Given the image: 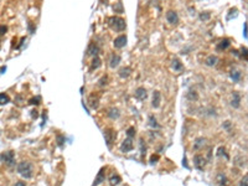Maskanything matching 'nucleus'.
<instances>
[{
    "label": "nucleus",
    "instance_id": "nucleus-1",
    "mask_svg": "<svg viewBox=\"0 0 248 186\" xmlns=\"http://www.w3.org/2000/svg\"><path fill=\"white\" fill-rule=\"evenodd\" d=\"M108 26L115 32H122L127 29V24L125 20L119 18V16H111L108 19Z\"/></svg>",
    "mask_w": 248,
    "mask_h": 186
},
{
    "label": "nucleus",
    "instance_id": "nucleus-2",
    "mask_svg": "<svg viewBox=\"0 0 248 186\" xmlns=\"http://www.w3.org/2000/svg\"><path fill=\"white\" fill-rule=\"evenodd\" d=\"M18 173L24 179H31L32 177V165L29 161H21L18 165Z\"/></svg>",
    "mask_w": 248,
    "mask_h": 186
},
{
    "label": "nucleus",
    "instance_id": "nucleus-3",
    "mask_svg": "<svg viewBox=\"0 0 248 186\" xmlns=\"http://www.w3.org/2000/svg\"><path fill=\"white\" fill-rule=\"evenodd\" d=\"M0 160L6 164V165H9V166H13L14 163H15V154H14V151H5V153H3L1 155H0Z\"/></svg>",
    "mask_w": 248,
    "mask_h": 186
},
{
    "label": "nucleus",
    "instance_id": "nucleus-4",
    "mask_svg": "<svg viewBox=\"0 0 248 186\" xmlns=\"http://www.w3.org/2000/svg\"><path fill=\"white\" fill-rule=\"evenodd\" d=\"M103 137H104V140H105V143H107V147L108 148H111V145H112V143L114 141V139H115V132L113 130V129H104L103 130Z\"/></svg>",
    "mask_w": 248,
    "mask_h": 186
},
{
    "label": "nucleus",
    "instance_id": "nucleus-5",
    "mask_svg": "<svg viewBox=\"0 0 248 186\" xmlns=\"http://www.w3.org/2000/svg\"><path fill=\"white\" fill-rule=\"evenodd\" d=\"M133 148H134V144H133L131 138H127L120 145V150L123 151V153H129V151L133 150Z\"/></svg>",
    "mask_w": 248,
    "mask_h": 186
},
{
    "label": "nucleus",
    "instance_id": "nucleus-6",
    "mask_svg": "<svg viewBox=\"0 0 248 186\" xmlns=\"http://www.w3.org/2000/svg\"><path fill=\"white\" fill-rule=\"evenodd\" d=\"M194 165L197 170H203V167L206 165V159L202 155H195L194 158Z\"/></svg>",
    "mask_w": 248,
    "mask_h": 186
},
{
    "label": "nucleus",
    "instance_id": "nucleus-7",
    "mask_svg": "<svg viewBox=\"0 0 248 186\" xmlns=\"http://www.w3.org/2000/svg\"><path fill=\"white\" fill-rule=\"evenodd\" d=\"M127 36L125 35H120V36H118V37H115L114 39V41H113V45H114V47L115 48H123L124 46L127 45Z\"/></svg>",
    "mask_w": 248,
    "mask_h": 186
},
{
    "label": "nucleus",
    "instance_id": "nucleus-8",
    "mask_svg": "<svg viewBox=\"0 0 248 186\" xmlns=\"http://www.w3.org/2000/svg\"><path fill=\"white\" fill-rule=\"evenodd\" d=\"M166 20H168V22L171 24V25H176V24L179 22V16H177L176 11H172V10L168 11V13H166Z\"/></svg>",
    "mask_w": 248,
    "mask_h": 186
},
{
    "label": "nucleus",
    "instance_id": "nucleus-9",
    "mask_svg": "<svg viewBox=\"0 0 248 186\" xmlns=\"http://www.w3.org/2000/svg\"><path fill=\"white\" fill-rule=\"evenodd\" d=\"M160 102H161V94L159 91H155L153 93V100H151V106L154 108H159L160 107Z\"/></svg>",
    "mask_w": 248,
    "mask_h": 186
},
{
    "label": "nucleus",
    "instance_id": "nucleus-10",
    "mask_svg": "<svg viewBox=\"0 0 248 186\" xmlns=\"http://www.w3.org/2000/svg\"><path fill=\"white\" fill-rule=\"evenodd\" d=\"M99 54V47L94 42H91L88 48H87V55H92V56H98Z\"/></svg>",
    "mask_w": 248,
    "mask_h": 186
},
{
    "label": "nucleus",
    "instance_id": "nucleus-11",
    "mask_svg": "<svg viewBox=\"0 0 248 186\" xmlns=\"http://www.w3.org/2000/svg\"><path fill=\"white\" fill-rule=\"evenodd\" d=\"M239 104H241V96H239L238 92H233L232 100H231V106H232L233 108H239Z\"/></svg>",
    "mask_w": 248,
    "mask_h": 186
},
{
    "label": "nucleus",
    "instance_id": "nucleus-12",
    "mask_svg": "<svg viewBox=\"0 0 248 186\" xmlns=\"http://www.w3.org/2000/svg\"><path fill=\"white\" fill-rule=\"evenodd\" d=\"M135 97H137L138 99H140V100L146 99V97H148V94H146V89H145L144 87H139V88H137V89H135Z\"/></svg>",
    "mask_w": 248,
    "mask_h": 186
},
{
    "label": "nucleus",
    "instance_id": "nucleus-13",
    "mask_svg": "<svg viewBox=\"0 0 248 186\" xmlns=\"http://www.w3.org/2000/svg\"><path fill=\"white\" fill-rule=\"evenodd\" d=\"M216 181H217V186H227V177L223 173H220L217 174V177H216Z\"/></svg>",
    "mask_w": 248,
    "mask_h": 186
},
{
    "label": "nucleus",
    "instance_id": "nucleus-14",
    "mask_svg": "<svg viewBox=\"0 0 248 186\" xmlns=\"http://www.w3.org/2000/svg\"><path fill=\"white\" fill-rule=\"evenodd\" d=\"M206 145V138H197L196 140H195V143H194V149L195 150H200V149H202L203 147Z\"/></svg>",
    "mask_w": 248,
    "mask_h": 186
},
{
    "label": "nucleus",
    "instance_id": "nucleus-15",
    "mask_svg": "<svg viewBox=\"0 0 248 186\" xmlns=\"http://www.w3.org/2000/svg\"><path fill=\"white\" fill-rule=\"evenodd\" d=\"M104 169H101L99 170V173H98V175H97V177L94 179V182H93V185L92 186H98L99 184H102L103 181H104Z\"/></svg>",
    "mask_w": 248,
    "mask_h": 186
},
{
    "label": "nucleus",
    "instance_id": "nucleus-16",
    "mask_svg": "<svg viewBox=\"0 0 248 186\" xmlns=\"http://www.w3.org/2000/svg\"><path fill=\"white\" fill-rule=\"evenodd\" d=\"M171 67H172V70H174V71H177V72L183 71V68H184L183 63H181V61L177 60V58H174V60L171 61Z\"/></svg>",
    "mask_w": 248,
    "mask_h": 186
},
{
    "label": "nucleus",
    "instance_id": "nucleus-17",
    "mask_svg": "<svg viewBox=\"0 0 248 186\" xmlns=\"http://www.w3.org/2000/svg\"><path fill=\"white\" fill-rule=\"evenodd\" d=\"M118 73H119L120 78H128L130 76V73H131V68H130V67H123V68L119 70Z\"/></svg>",
    "mask_w": 248,
    "mask_h": 186
},
{
    "label": "nucleus",
    "instance_id": "nucleus-18",
    "mask_svg": "<svg viewBox=\"0 0 248 186\" xmlns=\"http://www.w3.org/2000/svg\"><path fill=\"white\" fill-rule=\"evenodd\" d=\"M120 63V56L119 55H112L111 57V61H109V66L112 67V68H114V67H117L118 65Z\"/></svg>",
    "mask_w": 248,
    "mask_h": 186
},
{
    "label": "nucleus",
    "instance_id": "nucleus-19",
    "mask_svg": "<svg viewBox=\"0 0 248 186\" xmlns=\"http://www.w3.org/2000/svg\"><path fill=\"white\" fill-rule=\"evenodd\" d=\"M108 117L111 118V119H118V118L120 117L119 109L118 108H111L108 111Z\"/></svg>",
    "mask_w": 248,
    "mask_h": 186
},
{
    "label": "nucleus",
    "instance_id": "nucleus-20",
    "mask_svg": "<svg viewBox=\"0 0 248 186\" xmlns=\"http://www.w3.org/2000/svg\"><path fill=\"white\" fill-rule=\"evenodd\" d=\"M217 61H218V58H217L216 56L211 55V56H209L207 58H206L205 63H206V66H209V67H212V66H215V65L217 63Z\"/></svg>",
    "mask_w": 248,
    "mask_h": 186
},
{
    "label": "nucleus",
    "instance_id": "nucleus-21",
    "mask_svg": "<svg viewBox=\"0 0 248 186\" xmlns=\"http://www.w3.org/2000/svg\"><path fill=\"white\" fill-rule=\"evenodd\" d=\"M102 65V61H101V58H99L98 56H94L93 57V61H92V65H91V70H97Z\"/></svg>",
    "mask_w": 248,
    "mask_h": 186
},
{
    "label": "nucleus",
    "instance_id": "nucleus-22",
    "mask_svg": "<svg viewBox=\"0 0 248 186\" xmlns=\"http://www.w3.org/2000/svg\"><path fill=\"white\" fill-rule=\"evenodd\" d=\"M228 46H229V40L225 39V40H222L220 44L217 45V50H218V51H222V50H226Z\"/></svg>",
    "mask_w": 248,
    "mask_h": 186
},
{
    "label": "nucleus",
    "instance_id": "nucleus-23",
    "mask_svg": "<svg viewBox=\"0 0 248 186\" xmlns=\"http://www.w3.org/2000/svg\"><path fill=\"white\" fill-rule=\"evenodd\" d=\"M241 72H239L238 70H232L231 71V78H232L235 82H238L239 80H241Z\"/></svg>",
    "mask_w": 248,
    "mask_h": 186
},
{
    "label": "nucleus",
    "instance_id": "nucleus-24",
    "mask_svg": "<svg viewBox=\"0 0 248 186\" xmlns=\"http://www.w3.org/2000/svg\"><path fill=\"white\" fill-rule=\"evenodd\" d=\"M88 102H89V106H91V107L96 109V108L98 107V96H91Z\"/></svg>",
    "mask_w": 248,
    "mask_h": 186
},
{
    "label": "nucleus",
    "instance_id": "nucleus-25",
    "mask_svg": "<svg viewBox=\"0 0 248 186\" xmlns=\"http://www.w3.org/2000/svg\"><path fill=\"white\" fill-rule=\"evenodd\" d=\"M120 181H122V179H120V176H119V175H112V176L109 177V182H111V185H113V186L118 185Z\"/></svg>",
    "mask_w": 248,
    "mask_h": 186
},
{
    "label": "nucleus",
    "instance_id": "nucleus-26",
    "mask_svg": "<svg viewBox=\"0 0 248 186\" xmlns=\"http://www.w3.org/2000/svg\"><path fill=\"white\" fill-rule=\"evenodd\" d=\"M9 96L5 94V93H0V106H3V104H6V103H9Z\"/></svg>",
    "mask_w": 248,
    "mask_h": 186
},
{
    "label": "nucleus",
    "instance_id": "nucleus-27",
    "mask_svg": "<svg viewBox=\"0 0 248 186\" xmlns=\"http://www.w3.org/2000/svg\"><path fill=\"white\" fill-rule=\"evenodd\" d=\"M149 125L151 126V128H159V124L156 123V119H155V117L150 115L149 117Z\"/></svg>",
    "mask_w": 248,
    "mask_h": 186
},
{
    "label": "nucleus",
    "instance_id": "nucleus-28",
    "mask_svg": "<svg viewBox=\"0 0 248 186\" xmlns=\"http://www.w3.org/2000/svg\"><path fill=\"white\" fill-rule=\"evenodd\" d=\"M217 156H225L226 159H228V155L226 154V149L223 148V147H220L217 149Z\"/></svg>",
    "mask_w": 248,
    "mask_h": 186
},
{
    "label": "nucleus",
    "instance_id": "nucleus-29",
    "mask_svg": "<svg viewBox=\"0 0 248 186\" xmlns=\"http://www.w3.org/2000/svg\"><path fill=\"white\" fill-rule=\"evenodd\" d=\"M187 98H189L190 100H196V99L198 98V96H197V93H196L195 91H190V92L187 93Z\"/></svg>",
    "mask_w": 248,
    "mask_h": 186
},
{
    "label": "nucleus",
    "instance_id": "nucleus-30",
    "mask_svg": "<svg viewBox=\"0 0 248 186\" xmlns=\"http://www.w3.org/2000/svg\"><path fill=\"white\" fill-rule=\"evenodd\" d=\"M135 135V129H134V126H130V128L127 129V137L128 138H133Z\"/></svg>",
    "mask_w": 248,
    "mask_h": 186
},
{
    "label": "nucleus",
    "instance_id": "nucleus-31",
    "mask_svg": "<svg viewBox=\"0 0 248 186\" xmlns=\"http://www.w3.org/2000/svg\"><path fill=\"white\" fill-rule=\"evenodd\" d=\"M210 18H211L210 13H201V14H200V19H201L202 21H206V20H209Z\"/></svg>",
    "mask_w": 248,
    "mask_h": 186
},
{
    "label": "nucleus",
    "instance_id": "nucleus-32",
    "mask_svg": "<svg viewBox=\"0 0 248 186\" xmlns=\"http://www.w3.org/2000/svg\"><path fill=\"white\" fill-rule=\"evenodd\" d=\"M239 186H248V174L242 177L241 182H239Z\"/></svg>",
    "mask_w": 248,
    "mask_h": 186
},
{
    "label": "nucleus",
    "instance_id": "nucleus-33",
    "mask_svg": "<svg viewBox=\"0 0 248 186\" xmlns=\"http://www.w3.org/2000/svg\"><path fill=\"white\" fill-rule=\"evenodd\" d=\"M113 9H114L115 13H122V11H123V9H122V4H120V3H118L115 6H113Z\"/></svg>",
    "mask_w": 248,
    "mask_h": 186
},
{
    "label": "nucleus",
    "instance_id": "nucleus-34",
    "mask_svg": "<svg viewBox=\"0 0 248 186\" xmlns=\"http://www.w3.org/2000/svg\"><path fill=\"white\" fill-rule=\"evenodd\" d=\"M6 31H7V28L5 26V25H1V26H0V37H1Z\"/></svg>",
    "mask_w": 248,
    "mask_h": 186
},
{
    "label": "nucleus",
    "instance_id": "nucleus-35",
    "mask_svg": "<svg viewBox=\"0 0 248 186\" xmlns=\"http://www.w3.org/2000/svg\"><path fill=\"white\" fill-rule=\"evenodd\" d=\"M158 160H159V155H156V154H155V155H151V158H150V163H151V164H155L156 161H158Z\"/></svg>",
    "mask_w": 248,
    "mask_h": 186
},
{
    "label": "nucleus",
    "instance_id": "nucleus-36",
    "mask_svg": "<svg viewBox=\"0 0 248 186\" xmlns=\"http://www.w3.org/2000/svg\"><path fill=\"white\" fill-rule=\"evenodd\" d=\"M242 56H244V58H247L248 60V48H246V47H242Z\"/></svg>",
    "mask_w": 248,
    "mask_h": 186
},
{
    "label": "nucleus",
    "instance_id": "nucleus-37",
    "mask_svg": "<svg viewBox=\"0 0 248 186\" xmlns=\"http://www.w3.org/2000/svg\"><path fill=\"white\" fill-rule=\"evenodd\" d=\"M107 80H108V78H107V76H105V77H103L101 81H99V84H101V86H105V84H107Z\"/></svg>",
    "mask_w": 248,
    "mask_h": 186
},
{
    "label": "nucleus",
    "instance_id": "nucleus-38",
    "mask_svg": "<svg viewBox=\"0 0 248 186\" xmlns=\"http://www.w3.org/2000/svg\"><path fill=\"white\" fill-rule=\"evenodd\" d=\"M57 140H59V145H62L63 144V138L61 137V135H59V137H57Z\"/></svg>",
    "mask_w": 248,
    "mask_h": 186
},
{
    "label": "nucleus",
    "instance_id": "nucleus-39",
    "mask_svg": "<svg viewBox=\"0 0 248 186\" xmlns=\"http://www.w3.org/2000/svg\"><path fill=\"white\" fill-rule=\"evenodd\" d=\"M223 126H225L226 129H229V126H231V122H228V121H227V122H225V124H223Z\"/></svg>",
    "mask_w": 248,
    "mask_h": 186
},
{
    "label": "nucleus",
    "instance_id": "nucleus-40",
    "mask_svg": "<svg viewBox=\"0 0 248 186\" xmlns=\"http://www.w3.org/2000/svg\"><path fill=\"white\" fill-rule=\"evenodd\" d=\"M30 102H31V104H39V98H36V99H31Z\"/></svg>",
    "mask_w": 248,
    "mask_h": 186
},
{
    "label": "nucleus",
    "instance_id": "nucleus-41",
    "mask_svg": "<svg viewBox=\"0 0 248 186\" xmlns=\"http://www.w3.org/2000/svg\"><path fill=\"white\" fill-rule=\"evenodd\" d=\"M6 71V67L5 66H3V67H0V74H3L4 72Z\"/></svg>",
    "mask_w": 248,
    "mask_h": 186
},
{
    "label": "nucleus",
    "instance_id": "nucleus-42",
    "mask_svg": "<svg viewBox=\"0 0 248 186\" xmlns=\"http://www.w3.org/2000/svg\"><path fill=\"white\" fill-rule=\"evenodd\" d=\"M15 186H26V185H25L24 182H21V181H19V182H16V184H15Z\"/></svg>",
    "mask_w": 248,
    "mask_h": 186
}]
</instances>
